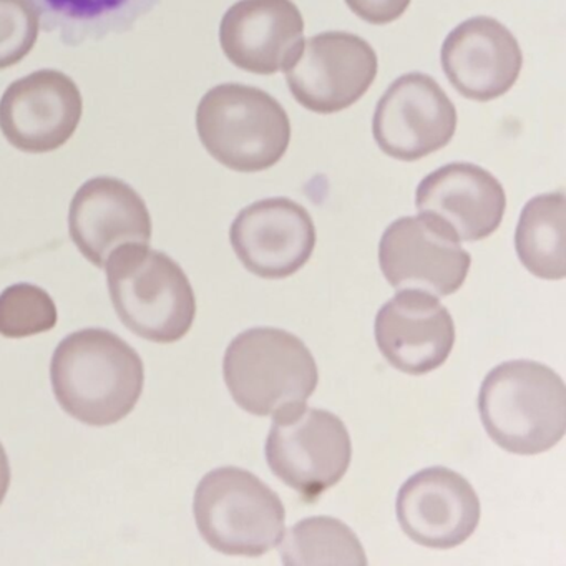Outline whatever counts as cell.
<instances>
[{"label":"cell","instance_id":"cell-1","mask_svg":"<svg viewBox=\"0 0 566 566\" xmlns=\"http://www.w3.org/2000/svg\"><path fill=\"white\" fill-rule=\"evenodd\" d=\"M51 380L69 416L87 426H112L135 409L144 392V360L117 334L91 327L59 344Z\"/></svg>","mask_w":566,"mask_h":566},{"label":"cell","instance_id":"cell-2","mask_svg":"<svg viewBox=\"0 0 566 566\" xmlns=\"http://www.w3.org/2000/svg\"><path fill=\"white\" fill-rule=\"evenodd\" d=\"M479 412L496 446L516 455H538L565 436V384L545 364L509 360L486 374Z\"/></svg>","mask_w":566,"mask_h":566},{"label":"cell","instance_id":"cell-3","mask_svg":"<svg viewBox=\"0 0 566 566\" xmlns=\"http://www.w3.org/2000/svg\"><path fill=\"white\" fill-rule=\"evenodd\" d=\"M112 304L122 323L151 343L184 339L197 316V297L177 261L148 244L127 243L107 264Z\"/></svg>","mask_w":566,"mask_h":566},{"label":"cell","instance_id":"cell-4","mask_svg":"<svg viewBox=\"0 0 566 566\" xmlns=\"http://www.w3.org/2000/svg\"><path fill=\"white\" fill-rule=\"evenodd\" d=\"M223 376L234 402L258 417L280 416L304 406L319 382L306 344L276 327L238 334L223 359Z\"/></svg>","mask_w":566,"mask_h":566},{"label":"cell","instance_id":"cell-5","mask_svg":"<svg viewBox=\"0 0 566 566\" xmlns=\"http://www.w3.org/2000/svg\"><path fill=\"white\" fill-rule=\"evenodd\" d=\"M197 130L208 154L240 174L270 170L291 144L283 105L250 85L221 84L208 91L198 105Z\"/></svg>","mask_w":566,"mask_h":566},{"label":"cell","instance_id":"cell-6","mask_svg":"<svg viewBox=\"0 0 566 566\" xmlns=\"http://www.w3.org/2000/svg\"><path fill=\"white\" fill-rule=\"evenodd\" d=\"M195 522L205 542L230 556L266 555L283 538L286 509L254 473L220 467L198 483Z\"/></svg>","mask_w":566,"mask_h":566},{"label":"cell","instance_id":"cell-7","mask_svg":"<svg viewBox=\"0 0 566 566\" xmlns=\"http://www.w3.org/2000/svg\"><path fill=\"white\" fill-rule=\"evenodd\" d=\"M273 419L264 449L268 465L306 502H316L349 469L353 442L347 427L336 413L306 403Z\"/></svg>","mask_w":566,"mask_h":566},{"label":"cell","instance_id":"cell-8","mask_svg":"<svg viewBox=\"0 0 566 566\" xmlns=\"http://www.w3.org/2000/svg\"><path fill=\"white\" fill-rule=\"evenodd\" d=\"M377 69L369 42L349 32H323L304 41L284 75L297 104L331 115L359 102L376 81Z\"/></svg>","mask_w":566,"mask_h":566},{"label":"cell","instance_id":"cell-9","mask_svg":"<svg viewBox=\"0 0 566 566\" xmlns=\"http://www.w3.org/2000/svg\"><path fill=\"white\" fill-rule=\"evenodd\" d=\"M455 130V105L437 81L420 72L394 81L374 112V140L387 157L400 161L436 154Z\"/></svg>","mask_w":566,"mask_h":566},{"label":"cell","instance_id":"cell-10","mask_svg":"<svg viewBox=\"0 0 566 566\" xmlns=\"http://www.w3.org/2000/svg\"><path fill=\"white\" fill-rule=\"evenodd\" d=\"M379 264L397 291L450 296L465 283L472 256L446 228L426 217H403L384 231Z\"/></svg>","mask_w":566,"mask_h":566},{"label":"cell","instance_id":"cell-11","mask_svg":"<svg viewBox=\"0 0 566 566\" xmlns=\"http://www.w3.org/2000/svg\"><path fill=\"white\" fill-rule=\"evenodd\" d=\"M84 101L77 84L54 69L34 72L9 85L0 98V132L25 154H51L78 128Z\"/></svg>","mask_w":566,"mask_h":566},{"label":"cell","instance_id":"cell-12","mask_svg":"<svg viewBox=\"0 0 566 566\" xmlns=\"http://www.w3.org/2000/svg\"><path fill=\"white\" fill-rule=\"evenodd\" d=\"M230 241L250 273L264 280H284L310 261L317 237L306 208L290 198H266L238 213Z\"/></svg>","mask_w":566,"mask_h":566},{"label":"cell","instance_id":"cell-13","mask_svg":"<svg viewBox=\"0 0 566 566\" xmlns=\"http://www.w3.org/2000/svg\"><path fill=\"white\" fill-rule=\"evenodd\" d=\"M397 522L412 542L450 549L465 543L480 522V500L469 480L447 467L413 473L400 486Z\"/></svg>","mask_w":566,"mask_h":566},{"label":"cell","instance_id":"cell-14","mask_svg":"<svg viewBox=\"0 0 566 566\" xmlns=\"http://www.w3.org/2000/svg\"><path fill=\"white\" fill-rule=\"evenodd\" d=\"M220 44L234 67L274 75L300 55L304 19L293 0H240L221 19Z\"/></svg>","mask_w":566,"mask_h":566},{"label":"cell","instance_id":"cell-15","mask_svg":"<svg viewBox=\"0 0 566 566\" xmlns=\"http://www.w3.org/2000/svg\"><path fill=\"white\" fill-rule=\"evenodd\" d=\"M443 74L462 97L490 102L518 81L523 54L515 35L496 19H469L457 25L440 51Z\"/></svg>","mask_w":566,"mask_h":566},{"label":"cell","instance_id":"cell-16","mask_svg":"<svg viewBox=\"0 0 566 566\" xmlns=\"http://www.w3.org/2000/svg\"><path fill=\"white\" fill-rule=\"evenodd\" d=\"M374 336L390 366L410 376H423L449 359L455 324L437 296L403 291L380 307Z\"/></svg>","mask_w":566,"mask_h":566},{"label":"cell","instance_id":"cell-17","mask_svg":"<svg viewBox=\"0 0 566 566\" xmlns=\"http://www.w3.org/2000/svg\"><path fill=\"white\" fill-rule=\"evenodd\" d=\"M420 217L436 221L459 241H480L495 233L506 210L502 184L485 168L449 164L427 175L416 191Z\"/></svg>","mask_w":566,"mask_h":566},{"label":"cell","instance_id":"cell-18","mask_svg":"<svg viewBox=\"0 0 566 566\" xmlns=\"http://www.w3.org/2000/svg\"><path fill=\"white\" fill-rule=\"evenodd\" d=\"M72 241L94 266L105 268L122 244H150L151 217L144 198L125 181L97 177L82 185L69 211Z\"/></svg>","mask_w":566,"mask_h":566},{"label":"cell","instance_id":"cell-19","mask_svg":"<svg viewBox=\"0 0 566 566\" xmlns=\"http://www.w3.org/2000/svg\"><path fill=\"white\" fill-rule=\"evenodd\" d=\"M45 34L57 35L67 48L125 34L161 0H28Z\"/></svg>","mask_w":566,"mask_h":566},{"label":"cell","instance_id":"cell-20","mask_svg":"<svg viewBox=\"0 0 566 566\" xmlns=\"http://www.w3.org/2000/svg\"><path fill=\"white\" fill-rule=\"evenodd\" d=\"M566 198L563 190L538 195L523 207L515 248L523 266L542 280L566 276Z\"/></svg>","mask_w":566,"mask_h":566},{"label":"cell","instance_id":"cell-21","mask_svg":"<svg viewBox=\"0 0 566 566\" xmlns=\"http://www.w3.org/2000/svg\"><path fill=\"white\" fill-rule=\"evenodd\" d=\"M277 545L284 565H367L356 533L333 516H313L294 523Z\"/></svg>","mask_w":566,"mask_h":566},{"label":"cell","instance_id":"cell-22","mask_svg":"<svg viewBox=\"0 0 566 566\" xmlns=\"http://www.w3.org/2000/svg\"><path fill=\"white\" fill-rule=\"evenodd\" d=\"M57 321L55 301L35 284H12L0 294V334L9 339L48 333Z\"/></svg>","mask_w":566,"mask_h":566},{"label":"cell","instance_id":"cell-23","mask_svg":"<svg viewBox=\"0 0 566 566\" xmlns=\"http://www.w3.org/2000/svg\"><path fill=\"white\" fill-rule=\"evenodd\" d=\"M41 32V19L28 0H0V71L24 61Z\"/></svg>","mask_w":566,"mask_h":566},{"label":"cell","instance_id":"cell-24","mask_svg":"<svg viewBox=\"0 0 566 566\" xmlns=\"http://www.w3.org/2000/svg\"><path fill=\"white\" fill-rule=\"evenodd\" d=\"M412 0H346L354 15L367 24L386 25L402 18Z\"/></svg>","mask_w":566,"mask_h":566},{"label":"cell","instance_id":"cell-25","mask_svg":"<svg viewBox=\"0 0 566 566\" xmlns=\"http://www.w3.org/2000/svg\"><path fill=\"white\" fill-rule=\"evenodd\" d=\"M9 486H11V463L4 447L0 443V503L4 502Z\"/></svg>","mask_w":566,"mask_h":566}]
</instances>
